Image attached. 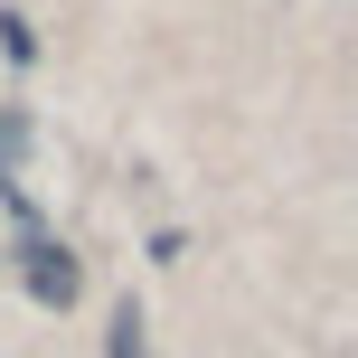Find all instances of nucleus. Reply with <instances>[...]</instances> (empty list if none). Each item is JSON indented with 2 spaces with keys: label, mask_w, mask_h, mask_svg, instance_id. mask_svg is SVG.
Returning a JSON list of instances; mask_svg holds the SVG:
<instances>
[{
  "label": "nucleus",
  "mask_w": 358,
  "mask_h": 358,
  "mask_svg": "<svg viewBox=\"0 0 358 358\" xmlns=\"http://www.w3.org/2000/svg\"><path fill=\"white\" fill-rule=\"evenodd\" d=\"M19 283H29V302H48V311H66L76 292H85V264H76L57 236H38L29 227V245H19Z\"/></svg>",
  "instance_id": "nucleus-1"
},
{
  "label": "nucleus",
  "mask_w": 358,
  "mask_h": 358,
  "mask_svg": "<svg viewBox=\"0 0 358 358\" xmlns=\"http://www.w3.org/2000/svg\"><path fill=\"white\" fill-rule=\"evenodd\" d=\"M19 142H29V123H19V113H0V198H10V217H19V227H38V217H29V198H19Z\"/></svg>",
  "instance_id": "nucleus-2"
},
{
  "label": "nucleus",
  "mask_w": 358,
  "mask_h": 358,
  "mask_svg": "<svg viewBox=\"0 0 358 358\" xmlns=\"http://www.w3.org/2000/svg\"><path fill=\"white\" fill-rule=\"evenodd\" d=\"M0 57H10V66H38V29L19 10H0Z\"/></svg>",
  "instance_id": "nucleus-3"
},
{
  "label": "nucleus",
  "mask_w": 358,
  "mask_h": 358,
  "mask_svg": "<svg viewBox=\"0 0 358 358\" xmlns=\"http://www.w3.org/2000/svg\"><path fill=\"white\" fill-rule=\"evenodd\" d=\"M104 349H113V358H142V311H132V302L113 311V330H104Z\"/></svg>",
  "instance_id": "nucleus-4"
}]
</instances>
